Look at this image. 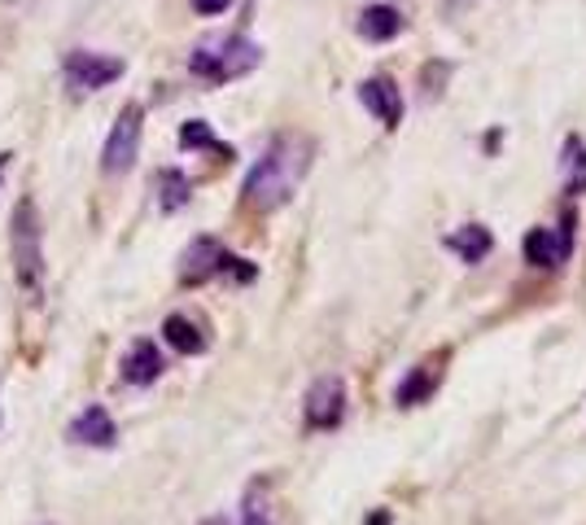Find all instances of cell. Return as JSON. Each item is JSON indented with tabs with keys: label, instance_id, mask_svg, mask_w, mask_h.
<instances>
[{
	"label": "cell",
	"instance_id": "6da1fadb",
	"mask_svg": "<svg viewBox=\"0 0 586 525\" xmlns=\"http://www.w3.org/2000/svg\"><path fill=\"white\" fill-rule=\"evenodd\" d=\"M307 167H312V141H307V136H293V132L276 136V141L263 149V158L254 162V171L245 175V202H249L254 210H276V206H284V202L293 197V188L303 184Z\"/></svg>",
	"mask_w": 586,
	"mask_h": 525
},
{
	"label": "cell",
	"instance_id": "7a4b0ae2",
	"mask_svg": "<svg viewBox=\"0 0 586 525\" xmlns=\"http://www.w3.org/2000/svg\"><path fill=\"white\" fill-rule=\"evenodd\" d=\"M10 249H14V277L23 285V294L32 303H40L45 294V241H40V215L36 202H19L14 219H10Z\"/></svg>",
	"mask_w": 586,
	"mask_h": 525
},
{
	"label": "cell",
	"instance_id": "3957f363",
	"mask_svg": "<svg viewBox=\"0 0 586 525\" xmlns=\"http://www.w3.org/2000/svg\"><path fill=\"white\" fill-rule=\"evenodd\" d=\"M263 62L258 45L245 40V36H215V40H202L193 53H188V71L206 84H228V80H241L249 75L254 66Z\"/></svg>",
	"mask_w": 586,
	"mask_h": 525
},
{
	"label": "cell",
	"instance_id": "277c9868",
	"mask_svg": "<svg viewBox=\"0 0 586 525\" xmlns=\"http://www.w3.org/2000/svg\"><path fill=\"white\" fill-rule=\"evenodd\" d=\"M141 123H145L141 106H123L119 123H114L110 136H106V154H101L106 175H123V171H132V162H136V154H141Z\"/></svg>",
	"mask_w": 586,
	"mask_h": 525
},
{
	"label": "cell",
	"instance_id": "5b68a950",
	"mask_svg": "<svg viewBox=\"0 0 586 525\" xmlns=\"http://www.w3.org/2000/svg\"><path fill=\"white\" fill-rule=\"evenodd\" d=\"M573 228H577L573 210H564L560 228H534V232L525 236V262H534V268L556 272L560 262L569 258V249H573Z\"/></svg>",
	"mask_w": 586,
	"mask_h": 525
},
{
	"label": "cell",
	"instance_id": "8992f818",
	"mask_svg": "<svg viewBox=\"0 0 586 525\" xmlns=\"http://www.w3.org/2000/svg\"><path fill=\"white\" fill-rule=\"evenodd\" d=\"M62 71H66L71 88H80V93H97V88L123 80L127 66H123L119 58H106V53H93V49H75V53H66Z\"/></svg>",
	"mask_w": 586,
	"mask_h": 525
},
{
	"label": "cell",
	"instance_id": "52a82bcc",
	"mask_svg": "<svg viewBox=\"0 0 586 525\" xmlns=\"http://www.w3.org/2000/svg\"><path fill=\"white\" fill-rule=\"evenodd\" d=\"M346 416V386L342 377H320L307 390V425L312 429H333Z\"/></svg>",
	"mask_w": 586,
	"mask_h": 525
},
{
	"label": "cell",
	"instance_id": "ba28073f",
	"mask_svg": "<svg viewBox=\"0 0 586 525\" xmlns=\"http://www.w3.org/2000/svg\"><path fill=\"white\" fill-rule=\"evenodd\" d=\"M223 258H228V249H223L215 236H197V241L180 254V281H184V285L210 281L215 272H223Z\"/></svg>",
	"mask_w": 586,
	"mask_h": 525
},
{
	"label": "cell",
	"instance_id": "9c48e42d",
	"mask_svg": "<svg viewBox=\"0 0 586 525\" xmlns=\"http://www.w3.org/2000/svg\"><path fill=\"white\" fill-rule=\"evenodd\" d=\"M359 101H364V110H373L386 127H399V119H403V97H399V88H394L390 80H364V84H359Z\"/></svg>",
	"mask_w": 586,
	"mask_h": 525
},
{
	"label": "cell",
	"instance_id": "30bf717a",
	"mask_svg": "<svg viewBox=\"0 0 586 525\" xmlns=\"http://www.w3.org/2000/svg\"><path fill=\"white\" fill-rule=\"evenodd\" d=\"M71 438L84 442V447H114L119 429H114V420H110L106 407H84V412L71 420Z\"/></svg>",
	"mask_w": 586,
	"mask_h": 525
},
{
	"label": "cell",
	"instance_id": "8fae6325",
	"mask_svg": "<svg viewBox=\"0 0 586 525\" xmlns=\"http://www.w3.org/2000/svg\"><path fill=\"white\" fill-rule=\"evenodd\" d=\"M162 377V355L154 342H132V351L123 355V381L127 386H154Z\"/></svg>",
	"mask_w": 586,
	"mask_h": 525
},
{
	"label": "cell",
	"instance_id": "7c38bea8",
	"mask_svg": "<svg viewBox=\"0 0 586 525\" xmlns=\"http://www.w3.org/2000/svg\"><path fill=\"white\" fill-rule=\"evenodd\" d=\"M399 32H403V14H399L394 5H368V10L359 14V36L373 40V45H386V40H394Z\"/></svg>",
	"mask_w": 586,
	"mask_h": 525
},
{
	"label": "cell",
	"instance_id": "4fadbf2b",
	"mask_svg": "<svg viewBox=\"0 0 586 525\" xmlns=\"http://www.w3.org/2000/svg\"><path fill=\"white\" fill-rule=\"evenodd\" d=\"M560 180H564V193H586V141L582 136H564L560 145Z\"/></svg>",
	"mask_w": 586,
	"mask_h": 525
},
{
	"label": "cell",
	"instance_id": "5bb4252c",
	"mask_svg": "<svg viewBox=\"0 0 586 525\" xmlns=\"http://www.w3.org/2000/svg\"><path fill=\"white\" fill-rule=\"evenodd\" d=\"M447 245H451L464 262H481V258L490 254V245H495V241H490V232H486L481 223H468V228L451 232V236H447Z\"/></svg>",
	"mask_w": 586,
	"mask_h": 525
},
{
	"label": "cell",
	"instance_id": "9a60e30c",
	"mask_svg": "<svg viewBox=\"0 0 586 525\" xmlns=\"http://www.w3.org/2000/svg\"><path fill=\"white\" fill-rule=\"evenodd\" d=\"M162 333H167V342H171L180 355H202V351H206V338H202V329H197L193 320H184V316H167Z\"/></svg>",
	"mask_w": 586,
	"mask_h": 525
},
{
	"label": "cell",
	"instance_id": "2e32d148",
	"mask_svg": "<svg viewBox=\"0 0 586 525\" xmlns=\"http://www.w3.org/2000/svg\"><path fill=\"white\" fill-rule=\"evenodd\" d=\"M241 525H276L267 481H254V486L245 490V503H241Z\"/></svg>",
	"mask_w": 586,
	"mask_h": 525
},
{
	"label": "cell",
	"instance_id": "e0dca14e",
	"mask_svg": "<svg viewBox=\"0 0 586 525\" xmlns=\"http://www.w3.org/2000/svg\"><path fill=\"white\" fill-rule=\"evenodd\" d=\"M434 386H438V373H429V368H412V377L394 390V403L416 407V403H425V399L434 394Z\"/></svg>",
	"mask_w": 586,
	"mask_h": 525
},
{
	"label": "cell",
	"instance_id": "ac0fdd59",
	"mask_svg": "<svg viewBox=\"0 0 586 525\" xmlns=\"http://www.w3.org/2000/svg\"><path fill=\"white\" fill-rule=\"evenodd\" d=\"M158 202H162V210H180L188 202V175L184 171H162L158 175Z\"/></svg>",
	"mask_w": 586,
	"mask_h": 525
},
{
	"label": "cell",
	"instance_id": "d6986e66",
	"mask_svg": "<svg viewBox=\"0 0 586 525\" xmlns=\"http://www.w3.org/2000/svg\"><path fill=\"white\" fill-rule=\"evenodd\" d=\"M180 145H184V149H210V145H215L210 123H202V119L184 123V127H180Z\"/></svg>",
	"mask_w": 586,
	"mask_h": 525
},
{
	"label": "cell",
	"instance_id": "ffe728a7",
	"mask_svg": "<svg viewBox=\"0 0 586 525\" xmlns=\"http://www.w3.org/2000/svg\"><path fill=\"white\" fill-rule=\"evenodd\" d=\"M232 5V0H193V10L202 14V19H215V14H223Z\"/></svg>",
	"mask_w": 586,
	"mask_h": 525
},
{
	"label": "cell",
	"instance_id": "44dd1931",
	"mask_svg": "<svg viewBox=\"0 0 586 525\" xmlns=\"http://www.w3.org/2000/svg\"><path fill=\"white\" fill-rule=\"evenodd\" d=\"M5 171H10V154H0V180H5Z\"/></svg>",
	"mask_w": 586,
	"mask_h": 525
},
{
	"label": "cell",
	"instance_id": "7402d4cb",
	"mask_svg": "<svg viewBox=\"0 0 586 525\" xmlns=\"http://www.w3.org/2000/svg\"><path fill=\"white\" fill-rule=\"evenodd\" d=\"M210 525H223V521H210Z\"/></svg>",
	"mask_w": 586,
	"mask_h": 525
}]
</instances>
